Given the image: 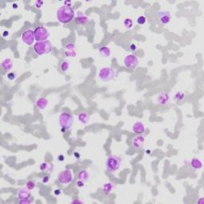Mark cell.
Listing matches in <instances>:
<instances>
[{"label": "cell", "mask_w": 204, "mask_h": 204, "mask_svg": "<svg viewBox=\"0 0 204 204\" xmlns=\"http://www.w3.org/2000/svg\"><path fill=\"white\" fill-rule=\"evenodd\" d=\"M5 35H7V36H8L9 35V32H8V31H3V33H2V37H6V36Z\"/></svg>", "instance_id": "cell-37"}, {"label": "cell", "mask_w": 204, "mask_h": 204, "mask_svg": "<svg viewBox=\"0 0 204 204\" xmlns=\"http://www.w3.org/2000/svg\"><path fill=\"white\" fill-rule=\"evenodd\" d=\"M85 183H86V182H84V181H81V180H77V186H78V187H83V186H85Z\"/></svg>", "instance_id": "cell-33"}, {"label": "cell", "mask_w": 204, "mask_h": 204, "mask_svg": "<svg viewBox=\"0 0 204 204\" xmlns=\"http://www.w3.org/2000/svg\"><path fill=\"white\" fill-rule=\"evenodd\" d=\"M49 101L45 97H41V98L37 99L35 102L36 107L39 110H43L46 108V107L48 106Z\"/></svg>", "instance_id": "cell-17"}, {"label": "cell", "mask_w": 204, "mask_h": 204, "mask_svg": "<svg viewBox=\"0 0 204 204\" xmlns=\"http://www.w3.org/2000/svg\"><path fill=\"white\" fill-rule=\"evenodd\" d=\"M18 196L19 199L18 202L21 203H31V200L30 199L31 194L29 189L20 188L18 191Z\"/></svg>", "instance_id": "cell-10"}, {"label": "cell", "mask_w": 204, "mask_h": 204, "mask_svg": "<svg viewBox=\"0 0 204 204\" xmlns=\"http://www.w3.org/2000/svg\"><path fill=\"white\" fill-rule=\"evenodd\" d=\"M146 21H147V18H146V17L144 15L139 16L138 18H136V22H137V24L141 25V26L144 25L145 23H146Z\"/></svg>", "instance_id": "cell-27"}, {"label": "cell", "mask_w": 204, "mask_h": 204, "mask_svg": "<svg viewBox=\"0 0 204 204\" xmlns=\"http://www.w3.org/2000/svg\"><path fill=\"white\" fill-rule=\"evenodd\" d=\"M113 184L112 183H105L103 186V188H102V191H103V193L105 195H108L111 194L112 191L113 190Z\"/></svg>", "instance_id": "cell-23"}, {"label": "cell", "mask_w": 204, "mask_h": 204, "mask_svg": "<svg viewBox=\"0 0 204 204\" xmlns=\"http://www.w3.org/2000/svg\"><path fill=\"white\" fill-rule=\"evenodd\" d=\"M129 49H130V50H131V51H135L136 49H137V47H136V45L131 44L129 46Z\"/></svg>", "instance_id": "cell-34"}, {"label": "cell", "mask_w": 204, "mask_h": 204, "mask_svg": "<svg viewBox=\"0 0 204 204\" xmlns=\"http://www.w3.org/2000/svg\"><path fill=\"white\" fill-rule=\"evenodd\" d=\"M157 17L159 18V21L161 24L163 25H167L169 22H171V15L168 11H165V10H162V11H157Z\"/></svg>", "instance_id": "cell-11"}, {"label": "cell", "mask_w": 204, "mask_h": 204, "mask_svg": "<svg viewBox=\"0 0 204 204\" xmlns=\"http://www.w3.org/2000/svg\"><path fill=\"white\" fill-rule=\"evenodd\" d=\"M170 101V95L167 92H163L157 95L156 99V102L160 105H166Z\"/></svg>", "instance_id": "cell-13"}, {"label": "cell", "mask_w": 204, "mask_h": 204, "mask_svg": "<svg viewBox=\"0 0 204 204\" xmlns=\"http://www.w3.org/2000/svg\"><path fill=\"white\" fill-rule=\"evenodd\" d=\"M77 179H78V180L86 182L89 180V173L87 172V171L84 170V169L80 170L78 171V173H77Z\"/></svg>", "instance_id": "cell-22"}, {"label": "cell", "mask_w": 204, "mask_h": 204, "mask_svg": "<svg viewBox=\"0 0 204 204\" xmlns=\"http://www.w3.org/2000/svg\"><path fill=\"white\" fill-rule=\"evenodd\" d=\"M75 13L74 11L71 7L69 6H62L59 7L57 11L56 17L57 21L62 24H66L70 22L74 18Z\"/></svg>", "instance_id": "cell-1"}, {"label": "cell", "mask_w": 204, "mask_h": 204, "mask_svg": "<svg viewBox=\"0 0 204 204\" xmlns=\"http://www.w3.org/2000/svg\"><path fill=\"white\" fill-rule=\"evenodd\" d=\"M62 193V190H60V189H56V190H54L55 195H57V196H58V195H60Z\"/></svg>", "instance_id": "cell-35"}, {"label": "cell", "mask_w": 204, "mask_h": 204, "mask_svg": "<svg viewBox=\"0 0 204 204\" xmlns=\"http://www.w3.org/2000/svg\"><path fill=\"white\" fill-rule=\"evenodd\" d=\"M124 65H125L126 68L130 69V70H134V69H136L138 66L139 60L135 55L128 54L124 59Z\"/></svg>", "instance_id": "cell-9"}, {"label": "cell", "mask_w": 204, "mask_h": 204, "mask_svg": "<svg viewBox=\"0 0 204 204\" xmlns=\"http://www.w3.org/2000/svg\"><path fill=\"white\" fill-rule=\"evenodd\" d=\"M145 142V137L143 135H138L132 139V147L135 149H141Z\"/></svg>", "instance_id": "cell-14"}, {"label": "cell", "mask_w": 204, "mask_h": 204, "mask_svg": "<svg viewBox=\"0 0 204 204\" xmlns=\"http://www.w3.org/2000/svg\"><path fill=\"white\" fill-rule=\"evenodd\" d=\"M34 37L37 42H46L50 37V33L44 27H37L34 29Z\"/></svg>", "instance_id": "cell-7"}, {"label": "cell", "mask_w": 204, "mask_h": 204, "mask_svg": "<svg viewBox=\"0 0 204 204\" xmlns=\"http://www.w3.org/2000/svg\"><path fill=\"white\" fill-rule=\"evenodd\" d=\"M49 181H50V176L46 175L45 176H43V178H42V182L43 183H47Z\"/></svg>", "instance_id": "cell-32"}, {"label": "cell", "mask_w": 204, "mask_h": 204, "mask_svg": "<svg viewBox=\"0 0 204 204\" xmlns=\"http://www.w3.org/2000/svg\"><path fill=\"white\" fill-rule=\"evenodd\" d=\"M43 4H44V2H43V1H36V2H34V7L37 8V9H41L42 7V6H43Z\"/></svg>", "instance_id": "cell-31"}, {"label": "cell", "mask_w": 204, "mask_h": 204, "mask_svg": "<svg viewBox=\"0 0 204 204\" xmlns=\"http://www.w3.org/2000/svg\"><path fill=\"white\" fill-rule=\"evenodd\" d=\"M121 159L117 156L111 155L108 156L106 159L105 166L107 171H108L111 173H114L119 169L121 166Z\"/></svg>", "instance_id": "cell-3"}, {"label": "cell", "mask_w": 204, "mask_h": 204, "mask_svg": "<svg viewBox=\"0 0 204 204\" xmlns=\"http://www.w3.org/2000/svg\"><path fill=\"white\" fill-rule=\"evenodd\" d=\"M13 6H14V8H15V9H17V7H18L17 4H14Z\"/></svg>", "instance_id": "cell-39"}, {"label": "cell", "mask_w": 204, "mask_h": 204, "mask_svg": "<svg viewBox=\"0 0 204 204\" xmlns=\"http://www.w3.org/2000/svg\"><path fill=\"white\" fill-rule=\"evenodd\" d=\"M174 98L177 102H181L184 100L185 94L183 92H176V94L174 95Z\"/></svg>", "instance_id": "cell-26"}, {"label": "cell", "mask_w": 204, "mask_h": 204, "mask_svg": "<svg viewBox=\"0 0 204 204\" xmlns=\"http://www.w3.org/2000/svg\"><path fill=\"white\" fill-rule=\"evenodd\" d=\"M76 23L79 26H83V25L86 24L88 22V18L87 16L83 14L81 11H77V16H76Z\"/></svg>", "instance_id": "cell-16"}, {"label": "cell", "mask_w": 204, "mask_h": 204, "mask_svg": "<svg viewBox=\"0 0 204 204\" xmlns=\"http://www.w3.org/2000/svg\"><path fill=\"white\" fill-rule=\"evenodd\" d=\"M22 41L24 44L27 46H31L34 44V42L35 41V37H34V31L31 29H27L22 33Z\"/></svg>", "instance_id": "cell-8"}, {"label": "cell", "mask_w": 204, "mask_h": 204, "mask_svg": "<svg viewBox=\"0 0 204 204\" xmlns=\"http://www.w3.org/2000/svg\"><path fill=\"white\" fill-rule=\"evenodd\" d=\"M98 52L103 57H109L111 55V50L107 46H101V48H99Z\"/></svg>", "instance_id": "cell-20"}, {"label": "cell", "mask_w": 204, "mask_h": 204, "mask_svg": "<svg viewBox=\"0 0 204 204\" xmlns=\"http://www.w3.org/2000/svg\"><path fill=\"white\" fill-rule=\"evenodd\" d=\"M2 68L5 72H11L13 68V62L10 58H5L2 62Z\"/></svg>", "instance_id": "cell-18"}, {"label": "cell", "mask_w": 204, "mask_h": 204, "mask_svg": "<svg viewBox=\"0 0 204 204\" xmlns=\"http://www.w3.org/2000/svg\"><path fill=\"white\" fill-rule=\"evenodd\" d=\"M124 27L128 30H130L133 27V22L131 18H125L123 22Z\"/></svg>", "instance_id": "cell-25"}, {"label": "cell", "mask_w": 204, "mask_h": 204, "mask_svg": "<svg viewBox=\"0 0 204 204\" xmlns=\"http://www.w3.org/2000/svg\"><path fill=\"white\" fill-rule=\"evenodd\" d=\"M191 166L194 170H199L202 167V161L199 159L193 158L191 161Z\"/></svg>", "instance_id": "cell-21"}, {"label": "cell", "mask_w": 204, "mask_h": 204, "mask_svg": "<svg viewBox=\"0 0 204 204\" xmlns=\"http://www.w3.org/2000/svg\"><path fill=\"white\" fill-rule=\"evenodd\" d=\"M132 132H135L136 134L141 135L145 132V126L141 121H136V123H134L132 125Z\"/></svg>", "instance_id": "cell-15"}, {"label": "cell", "mask_w": 204, "mask_h": 204, "mask_svg": "<svg viewBox=\"0 0 204 204\" xmlns=\"http://www.w3.org/2000/svg\"><path fill=\"white\" fill-rule=\"evenodd\" d=\"M77 118H78V121L81 122V124H83V125H87V124L89 122L90 117H89V114L87 112H81L78 114V116H77Z\"/></svg>", "instance_id": "cell-19"}, {"label": "cell", "mask_w": 204, "mask_h": 204, "mask_svg": "<svg viewBox=\"0 0 204 204\" xmlns=\"http://www.w3.org/2000/svg\"><path fill=\"white\" fill-rule=\"evenodd\" d=\"M64 53L67 57H74L77 55L76 46H75L74 43H73V42L67 43L64 48Z\"/></svg>", "instance_id": "cell-12"}, {"label": "cell", "mask_w": 204, "mask_h": 204, "mask_svg": "<svg viewBox=\"0 0 204 204\" xmlns=\"http://www.w3.org/2000/svg\"><path fill=\"white\" fill-rule=\"evenodd\" d=\"M73 175L71 170L70 169H66L63 171H60V173L57 176V180L58 182L62 185H69L73 182Z\"/></svg>", "instance_id": "cell-6"}, {"label": "cell", "mask_w": 204, "mask_h": 204, "mask_svg": "<svg viewBox=\"0 0 204 204\" xmlns=\"http://www.w3.org/2000/svg\"><path fill=\"white\" fill-rule=\"evenodd\" d=\"M34 50L37 55H44L50 53L52 50V45L48 41L37 42L34 45Z\"/></svg>", "instance_id": "cell-4"}, {"label": "cell", "mask_w": 204, "mask_h": 204, "mask_svg": "<svg viewBox=\"0 0 204 204\" xmlns=\"http://www.w3.org/2000/svg\"><path fill=\"white\" fill-rule=\"evenodd\" d=\"M116 71L112 67H103L100 70L98 73V77L100 80L105 82L112 81L116 77Z\"/></svg>", "instance_id": "cell-5"}, {"label": "cell", "mask_w": 204, "mask_h": 204, "mask_svg": "<svg viewBox=\"0 0 204 204\" xmlns=\"http://www.w3.org/2000/svg\"><path fill=\"white\" fill-rule=\"evenodd\" d=\"M70 67V64L68 61H63L60 65V69L62 73H66L69 70V69Z\"/></svg>", "instance_id": "cell-24"}, {"label": "cell", "mask_w": 204, "mask_h": 204, "mask_svg": "<svg viewBox=\"0 0 204 204\" xmlns=\"http://www.w3.org/2000/svg\"><path fill=\"white\" fill-rule=\"evenodd\" d=\"M57 158H58L59 161H63V160H65V156H64L63 155H60V156H58Z\"/></svg>", "instance_id": "cell-36"}, {"label": "cell", "mask_w": 204, "mask_h": 204, "mask_svg": "<svg viewBox=\"0 0 204 204\" xmlns=\"http://www.w3.org/2000/svg\"><path fill=\"white\" fill-rule=\"evenodd\" d=\"M16 77H17V74H16V73L12 72V71H11V72L8 73H7V79L9 80V81H14V80H15Z\"/></svg>", "instance_id": "cell-28"}, {"label": "cell", "mask_w": 204, "mask_h": 204, "mask_svg": "<svg viewBox=\"0 0 204 204\" xmlns=\"http://www.w3.org/2000/svg\"><path fill=\"white\" fill-rule=\"evenodd\" d=\"M50 167V165H49L48 163L43 162L42 164L40 165V170L42 171H46L48 170V168Z\"/></svg>", "instance_id": "cell-30"}, {"label": "cell", "mask_w": 204, "mask_h": 204, "mask_svg": "<svg viewBox=\"0 0 204 204\" xmlns=\"http://www.w3.org/2000/svg\"><path fill=\"white\" fill-rule=\"evenodd\" d=\"M58 124L62 128V132H66L73 126V117L69 112H62L58 116Z\"/></svg>", "instance_id": "cell-2"}, {"label": "cell", "mask_w": 204, "mask_h": 204, "mask_svg": "<svg viewBox=\"0 0 204 204\" xmlns=\"http://www.w3.org/2000/svg\"><path fill=\"white\" fill-rule=\"evenodd\" d=\"M35 183L34 182V181H32V180H30V181H28V182L27 183V188L29 189L30 191H31V190H34V189L35 188Z\"/></svg>", "instance_id": "cell-29"}, {"label": "cell", "mask_w": 204, "mask_h": 204, "mask_svg": "<svg viewBox=\"0 0 204 204\" xmlns=\"http://www.w3.org/2000/svg\"><path fill=\"white\" fill-rule=\"evenodd\" d=\"M72 202H83V201H81V200H79V199H74V200H73Z\"/></svg>", "instance_id": "cell-38"}]
</instances>
